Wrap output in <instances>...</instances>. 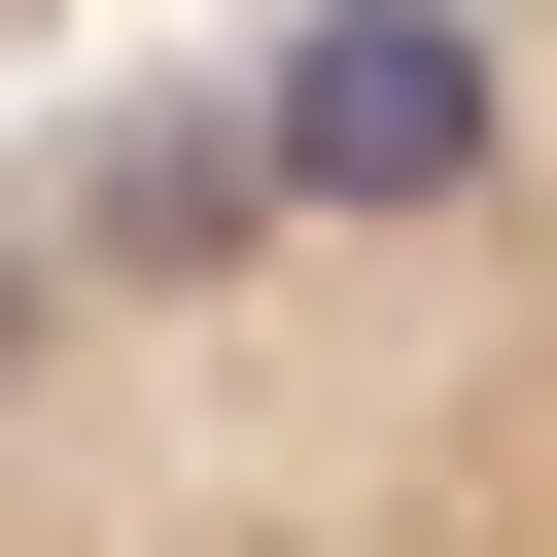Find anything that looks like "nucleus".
<instances>
[{"instance_id":"obj_1","label":"nucleus","mask_w":557,"mask_h":557,"mask_svg":"<svg viewBox=\"0 0 557 557\" xmlns=\"http://www.w3.org/2000/svg\"><path fill=\"white\" fill-rule=\"evenodd\" d=\"M0 557H557V0H278L0 139Z\"/></svg>"}]
</instances>
